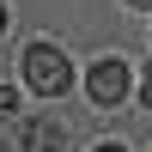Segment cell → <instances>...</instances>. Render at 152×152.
<instances>
[{"label":"cell","mask_w":152,"mask_h":152,"mask_svg":"<svg viewBox=\"0 0 152 152\" xmlns=\"http://www.w3.org/2000/svg\"><path fill=\"white\" fill-rule=\"evenodd\" d=\"M24 85H31L37 97H61V91L73 85L67 55H61L55 43H31V49H24Z\"/></svg>","instance_id":"cell-1"},{"label":"cell","mask_w":152,"mask_h":152,"mask_svg":"<svg viewBox=\"0 0 152 152\" xmlns=\"http://www.w3.org/2000/svg\"><path fill=\"white\" fill-rule=\"evenodd\" d=\"M85 91H91V104H122L128 97V67H122L116 55H104V61H91V73H85Z\"/></svg>","instance_id":"cell-2"},{"label":"cell","mask_w":152,"mask_h":152,"mask_svg":"<svg viewBox=\"0 0 152 152\" xmlns=\"http://www.w3.org/2000/svg\"><path fill=\"white\" fill-rule=\"evenodd\" d=\"M24 152H61V122H31L24 128Z\"/></svg>","instance_id":"cell-3"},{"label":"cell","mask_w":152,"mask_h":152,"mask_svg":"<svg viewBox=\"0 0 152 152\" xmlns=\"http://www.w3.org/2000/svg\"><path fill=\"white\" fill-rule=\"evenodd\" d=\"M18 116V91H12V85H0V122H12Z\"/></svg>","instance_id":"cell-4"},{"label":"cell","mask_w":152,"mask_h":152,"mask_svg":"<svg viewBox=\"0 0 152 152\" xmlns=\"http://www.w3.org/2000/svg\"><path fill=\"white\" fill-rule=\"evenodd\" d=\"M140 104L152 110V67H146V79H140Z\"/></svg>","instance_id":"cell-5"},{"label":"cell","mask_w":152,"mask_h":152,"mask_svg":"<svg viewBox=\"0 0 152 152\" xmlns=\"http://www.w3.org/2000/svg\"><path fill=\"white\" fill-rule=\"evenodd\" d=\"M6 18H12V12H6V0H0V31H6Z\"/></svg>","instance_id":"cell-6"},{"label":"cell","mask_w":152,"mask_h":152,"mask_svg":"<svg viewBox=\"0 0 152 152\" xmlns=\"http://www.w3.org/2000/svg\"><path fill=\"white\" fill-rule=\"evenodd\" d=\"M128 6H152V0H128Z\"/></svg>","instance_id":"cell-7"},{"label":"cell","mask_w":152,"mask_h":152,"mask_svg":"<svg viewBox=\"0 0 152 152\" xmlns=\"http://www.w3.org/2000/svg\"><path fill=\"white\" fill-rule=\"evenodd\" d=\"M97 152H122V146H97Z\"/></svg>","instance_id":"cell-8"}]
</instances>
